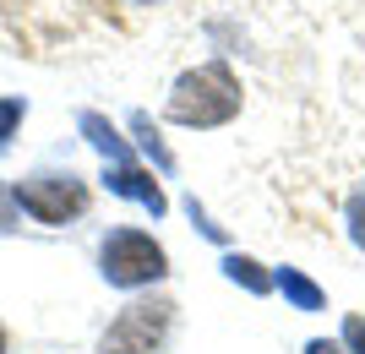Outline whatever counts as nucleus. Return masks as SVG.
I'll return each mask as SVG.
<instances>
[{
	"label": "nucleus",
	"instance_id": "nucleus-9",
	"mask_svg": "<svg viewBox=\"0 0 365 354\" xmlns=\"http://www.w3.org/2000/svg\"><path fill=\"white\" fill-rule=\"evenodd\" d=\"M344 224H349V240L365 251V185H354L349 207H344Z\"/></svg>",
	"mask_w": 365,
	"mask_h": 354
},
{
	"label": "nucleus",
	"instance_id": "nucleus-4",
	"mask_svg": "<svg viewBox=\"0 0 365 354\" xmlns=\"http://www.w3.org/2000/svg\"><path fill=\"white\" fill-rule=\"evenodd\" d=\"M11 197L38 224H66V218H76L88 207V180L71 175V170L66 175H28L22 185H11Z\"/></svg>",
	"mask_w": 365,
	"mask_h": 354
},
{
	"label": "nucleus",
	"instance_id": "nucleus-6",
	"mask_svg": "<svg viewBox=\"0 0 365 354\" xmlns=\"http://www.w3.org/2000/svg\"><path fill=\"white\" fill-rule=\"evenodd\" d=\"M82 131H88V142L109 158V164H131V147L120 142V131H115L104 115H93V109H88V115H82Z\"/></svg>",
	"mask_w": 365,
	"mask_h": 354
},
{
	"label": "nucleus",
	"instance_id": "nucleus-12",
	"mask_svg": "<svg viewBox=\"0 0 365 354\" xmlns=\"http://www.w3.org/2000/svg\"><path fill=\"white\" fill-rule=\"evenodd\" d=\"M344 343H349L354 354H365V316H349V322H344Z\"/></svg>",
	"mask_w": 365,
	"mask_h": 354
},
{
	"label": "nucleus",
	"instance_id": "nucleus-15",
	"mask_svg": "<svg viewBox=\"0 0 365 354\" xmlns=\"http://www.w3.org/2000/svg\"><path fill=\"white\" fill-rule=\"evenodd\" d=\"M0 354H6V327H0Z\"/></svg>",
	"mask_w": 365,
	"mask_h": 354
},
{
	"label": "nucleus",
	"instance_id": "nucleus-5",
	"mask_svg": "<svg viewBox=\"0 0 365 354\" xmlns=\"http://www.w3.org/2000/svg\"><path fill=\"white\" fill-rule=\"evenodd\" d=\"M104 185L115 191V197H131V202H142V207H148L153 218L164 213V191H158V180H153L148 170H137V164H109Z\"/></svg>",
	"mask_w": 365,
	"mask_h": 354
},
{
	"label": "nucleus",
	"instance_id": "nucleus-14",
	"mask_svg": "<svg viewBox=\"0 0 365 354\" xmlns=\"http://www.w3.org/2000/svg\"><path fill=\"white\" fill-rule=\"evenodd\" d=\"M305 354H344L338 343H327V338H317V343H305Z\"/></svg>",
	"mask_w": 365,
	"mask_h": 354
},
{
	"label": "nucleus",
	"instance_id": "nucleus-2",
	"mask_svg": "<svg viewBox=\"0 0 365 354\" xmlns=\"http://www.w3.org/2000/svg\"><path fill=\"white\" fill-rule=\"evenodd\" d=\"M98 262H104V278L115 289H142V283H158L169 273L164 246L142 229H109L98 246Z\"/></svg>",
	"mask_w": 365,
	"mask_h": 354
},
{
	"label": "nucleus",
	"instance_id": "nucleus-3",
	"mask_svg": "<svg viewBox=\"0 0 365 354\" xmlns=\"http://www.w3.org/2000/svg\"><path fill=\"white\" fill-rule=\"evenodd\" d=\"M169 322H175V306L169 300H137L125 306L115 322L104 327L98 349L104 354H158L169 338Z\"/></svg>",
	"mask_w": 365,
	"mask_h": 354
},
{
	"label": "nucleus",
	"instance_id": "nucleus-7",
	"mask_svg": "<svg viewBox=\"0 0 365 354\" xmlns=\"http://www.w3.org/2000/svg\"><path fill=\"white\" fill-rule=\"evenodd\" d=\"M273 283L284 289V300H289L294 311H322V306H327V294H322V289H317V283H311L305 273H294V267H284V273H278Z\"/></svg>",
	"mask_w": 365,
	"mask_h": 354
},
{
	"label": "nucleus",
	"instance_id": "nucleus-1",
	"mask_svg": "<svg viewBox=\"0 0 365 354\" xmlns=\"http://www.w3.org/2000/svg\"><path fill=\"white\" fill-rule=\"evenodd\" d=\"M240 115V77L229 71L224 61H207L197 66V71H185L180 82H175V93H169V120L175 125H197V131H207V125H224Z\"/></svg>",
	"mask_w": 365,
	"mask_h": 354
},
{
	"label": "nucleus",
	"instance_id": "nucleus-11",
	"mask_svg": "<svg viewBox=\"0 0 365 354\" xmlns=\"http://www.w3.org/2000/svg\"><path fill=\"white\" fill-rule=\"evenodd\" d=\"M137 131H142V147H148V153L158 158V170H169V153H164V142L153 137V125H148V115H137Z\"/></svg>",
	"mask_w": 365,
	"mask_h": 354
},
{
	"label": "nucleus",
	"instance_id": "nucleus-13",
	"mask_svg": "<svg viewBox=\"0 0 365 354\" xmlns=\"http://www.w3.org/2000/svg\"><path fill=\"white\" fill-rule=\"evenodd\" d=\"M16 213H22V207H16V197L6 191V185H0V229H11V224H16Z\"/></svg>",
	"mask_w": 365,
	"mask_h": 354
},
{
	"label": "nucleus",
	"instance_id": "nucleus-10",
	"mask_svg": "<svg viewBox=\"0 0 365 354\" xmlns=\"http://www.w3.org/2000/svg\"><path fill=\"white\" fill-rule=\"evenodd\" d=\"M22 120V98H0V147L11 142V125Z\"/></svg>",
	"mask_w": 365,
	"mask_h": 354
},
{
	"label": "nucleus",
	"instance_id": "nucleus-8",
	"mask_svg": "<svg viewBox=\"0 0 365 354\" xmlns=\"http://www.w3.org/2000/svg\"><path fill=\"white\" fill-rule=\"evenodd\" d=\"M224 273L235 278V283H245L251 294H267V289H273V278L262 273V267L251 262V256H224Z\"/></svg>",
	"mask_w": 365,
	"mask_h": 354
},
{
	"label": "nucleus",
	"instance_id": "nucleus-16",
	"mask_svg": "<svg viewBox=\"0 0 365 354\" xmlns=\"http://www.w3.org/2000/svg\"><path fill=\"white\" fill-rule=\"evenodd\" d=\"M137 6H153V0H137Z\"/></svg>",
	"mask_w": 365,
	"mask_h": 354
}]
</instances>
